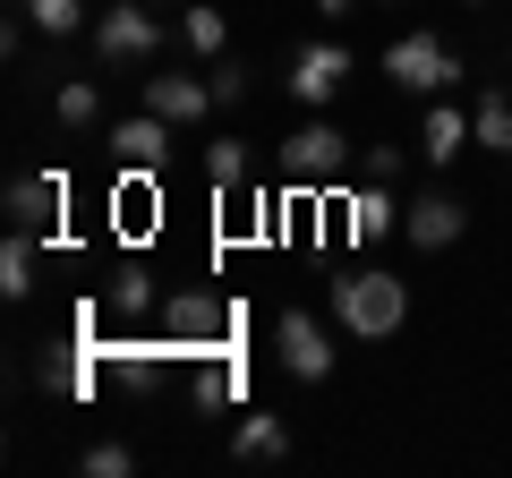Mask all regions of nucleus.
<instances>
[{
	"label": "nucleus",
	"instance_id": "f257e3e1",
	"mask_svg": "<svg viewBox=\"0 0 512 478\" xmlns=\"http://www.w3.org/2000/svg\"><path fill=\"white\" fill-rule=\"evenodd\" d=\"M333 316H342V333H359V342H393V333L410 325V282L384 274V265H359V274L333 282Z\"/></svg>",
	"mask_w": 512,
	"mask_h": 478
},
{
	"label": "nucleus",
	"instance_id": "f03ea898",
	"mask_svg": "<svg viewBox=\"0 0 512 478\" xmlns=\"http://www.w3.org/2000/svg\"><path fill=\"white\" fill-rule=\"evenodd\" d=\"M350 171V137L333 129V120H308V129L282 137V180L299 188V197H333Z\"/></svg>",
	"mask_w": 512,
	"mask_h": 478
},
{
	"label": "nucleus",
	"instance_id": "7ed1b4c3",
	"mask_svg": "<svg viewBox=\"0 0 512 478\" xmlns=\"http://www.w3.org/2000/svg\"><path fill=\"white\" fill-rule=\"evenodd\" d=\"M154 316H163V342L180 350V359H197V350H222V342H231V299H222V291H171Z\"/></svg>",
	"mask_w": 512,
	"mask_h": 478
},
{
	"label": "nucleus",
	"instance_id": "20e7f679",
	"mask_svg": "<svg viewBox=\"0 0 512 478\" xmlns=\"http://www.w3.org/2000/svg\"><path fill=\"white\" fill-rule=\"evenodd\" d=\"M384 77H393L402 94H427V103H436V94L461 86V60H453V43H444V35H427V26H419V35H402L393 52H384Z\"/></svg>",
	"mask_w": 512,
	"mask_h": 478
},
{
	"label": "nucleus",
	"instance_id": "39448f33",
	"mask_svg": "<svg viewBox=\"0 0 512 478\" xmlns=\"http://www.w3.org/2000/svg\"><path fill=\"white\" fill-rule=\"evenodd\" d=\"M0 214H9V231H43V239H60L69 180H60V171H18V180L0 188Z\"/></svg>",
	"mask_w": 512,
	"mask_h": 478
},
{
	"label": "nucleus",
	"instance_id": "423d86ee",
	"mask_svg": "<svg viewBox=\"0 0 512 478\" xmlns=\"http://www.w3.org/2000/svg\"><path fill=\"white\" fill-rule=\"evenodd\" d=\"M94 52L103 60H154L163 52V18H154V0H120L94 18Z\"/></svg>",
	"mask_w": 512,
	"mask_h": 478
},
{
	"label": "nucleus",
	"instance_id": "0eeeda50",
	"mask_svg": "<svg viewBox=\"0 0 512 478\" xmlns=\"http://www.w3.org/2000/svg\"><path fill=\"white\" fill-rule=\"evenodd\" d=\"M274 350H282V368H291L299 385H325V376H333V342H325V325H316L308 308H282L274 316Z\"/></svg>",
	"mask_w": 512,
	"mask_h": 478
},
{
	"label": "nucleus",
	"instance_id": "6e6552de",
	"mask_svg": "<svg viewBox=\"0 0 512 478\" xmlns=\"http://www.w3.org/2000/svg\"><path fill=\"white\" fill-rule=\"evenodd\" d=\"M461 231H470V205L444 197V188H427V197H410V205H402V239H410V248H427V257H444Z\"/></svg>",
	"mask_w": 512,
	"mask_h": 478
},
{
	"label": "nucleus",
	"instance_id": "1a4fd4ad",
	"mask_svg": "<svg viewBox=\"0 0 512 478\" xmlns=\"http://www.w3.org/2000/svg\"><path fill=\"white\" fill-rule=\"evenodd\" d=\"M342 77H350V52H342V43H308V52L291 60V77H282V86H291V103L325 111L333 94H342Z\"/></svg>",
	"mask_w": 512,
	"mask_h": 478
},
{
	"label": "nucleus",
	"instance_id": "9d476101",
	"mask_svg": "<svg viewBox=\"0 0 512 478\" xmlns=\"http://www.w3.org/2000/svg\"><path fill=\"white\" fill-rule=\"evenodd\" d=\"M146 111H163L171 129H197L205 111H222V103H214V86H205V77L163 69V77H146Z\"/></svg>",
	"mask_w": 512,
	"mask_h": 478
},
{
	"label": "nucleus",
	"instance_id": "9b49d317",
	"mask_svg": "<svg viewBox=\"0 0 512 478\" xmlns=\"http://www.w3.org/2000/svg\"><path fill=\"white\" fill-rule=\"evenodd\" d=\"M111 154H120V171H163V154H171V120H163V111H137V120H120V129H111Z\"/></svg>",
	"mask_w": 512,
	"mask_h": 478
},
{
	"label": "nucleus",
	"instance_id": "f8f14e48",
	"mask_svg": "<svg viewBox=\"0 0 512 478\" xmlns=\"http://www.w3.org/2000/svg\"><path fill=\"white\" fill-rule=\"evenodd\" d=\"M52 120H60L69 137L103 129V86H94V77H60V86H52Z\"/></svg>",
	"mask_w": 512,
	"mask_h": 478
},
{
	"label": "nucleus",
	"instance_id": "ddd939ff",
	"mask_svg": "<svg viewBox=\"0 0 512 478\" xmlns=\"http://www.w3.org/2000/svg\"><path fill=\"white\" fill-rule=\"evenodd\" d=\"M461 146H478V129L461 120V103H436V111H427V129H419V154H427V163H461Z\"/></svg>",
	"mask_w": 512,
	"mask_h": 478
},
{
	"label": "nucleus",
	"instance_id": "4468645a",
	"mask_svg": "<svg viewBox=\"0 0 512 478\" xmlns=\"http://www.w3.org/2000/svg\"><path fill=\"white\" fill-rule=\"evenodd\" d=\"M470 129H478V146H487V154H504V163H512V86H478Z\"/></svg>",
	"mask_w": 512,
	"mask_h": 478
},
{
	"label": "nucleus",
	"instance_id": "2eb2a0df",
	"mask_svg": "<svg viewBox=\"0 0 512 478\" xmlns=\"http://www.w3.org/2000/svg\"><path fill=\"white\" fill-rule=\"evenodd\" d=\"M35 265H43V231H9L0 239V299L35 291Z\"/></svg>",
	"mask_w": 512,
	"mask_h": 478
},
{
	"label": "nucleus",
	"instance_id": "dca6fc26",
	"mask_svg": "<svg viewBox=\"0 0 512 478\" xmlns=\"http://www.w3.org/2000/svg\"><path fill=\"white\" fill-rule=\"evenodd\" d=\"M111 231H128V239L154 231V171H128V180L111 188Z\"/></svg>",
	"mask_w": 512,
	"mask_h": 478
},
{
	"label": "nucleus",
	"instance_id": "f3484780",
	"mask_svg": "<svg viewBox=\"0 0 512 478\" xmlns=\"http://www.w3.org/2000/svg\"><path fill=\"white\" fill-rule=\"evenodd\" d=\"M103 308H111V316H154V308H163V291H154V274H146V265L128 257L120 274L103 282Z\"/></svg>",
	"mask_w": 512,
	"mask_h": 478
},
{
	"label": "nucleus",
	"instance_id": "a211bd4d",
	"mask_svg": "<svg viewBox=\"0 0 512 478\" xmlns=\"http://www.w3.org/2000/svg\"><path fill=\"white\" fill-rule=\"evenodd\" d=\"M231 453H239V461H291V427H282L274 410H256V419H239Z\"/></svg>",
	"mask_w": 512,
	"mask_h": 478
},
{
	"label": "nucleus",
	"instance_id": "6ab92c4d",
	"mask_svg": "<svg viewBox=\"0 0 512 478\" xmlns=\"http://www.w3.org/2000/svg\"><path fill=\"white\" fill-rule=\"evenodd\" d=\"M188 368H197V376H188V393H197L205 410H222V402L239 393V368H231V350H197Z\"/></svg>",
	"mask_w": 512,
	"mask_h": 478
},
{
	"label": "nucleus",
	"instance_id": "aec40b11",
	"mask_svg": "<svg viewBox=\"0 0 512 478\" xmlns=\"http://www.w3.org/2000/svg\"><path fill=\"white\" fill-rule=\"evenodd\" d=\"M342 214H350V239H384V231H393V197H384V180L350 188V197H342Z\"/></svg>",
	"mask_w": 512,
	"mask_h": 478
},
{
	"label": "nucleus",
	"instance_id": "412c9836",
	"mask_svg": "<svg viewBox=\"0 0 512 478\" xmlns=\"http://www.w3.org/2000/svg\"><path fill=\"white\" fill-rule=\"evenodd\" d=\"M180 35H188V52H197V60L231 52V26H222V9H205V0H188V9H180Z\"/></svg>",
	"mask_w": 512,
	"mask_h": 478
},
{
	"label": "nucleus",
	"instance_id": "4be33fe9",
	"mask_svg": "<svg viewBox=\"0 0 512 478\" xmlns=\"http://www.w3.org/2000/svg\"><path fill=\"white\" fill-rule=\"evenodd\" d=\"M248 146H239V137H214V146H205V180L222 188V197H231V188H248Z\"/></svg>",
	"mask_w": 512,
	"mask_h": 478
},
{
	"label": "nucleus",
	"instance_id": "5701e85b",
	"mask_svg": "<svg viewBox=\"0 0 512 478\" xmlns=\"http://www.w3.org/2000/svg\"><path fill=\"white\" fill-rule=\"evenodd\" d=\"M26 18H35V35H52V43H69L77 26H86V0H18Z\"/></svg>",
	"mask_w": 512,
	"mask_h": 478
},
{
	"label": "nucleus",
	"instance_id": "b1692460",
	"mask_svg": "<svg viewBox=\"0 0 512 478\" xmlns=\"http://www.w3.org/2000/svg\"><path fill=\"white\" fill-rule=\"evenodd\" d=\"M205 86H214V103H222V111H239V103H248V69H239L231 52H222V60H205Z\"/></svg>",
	"mask_w": 512,
	"mask_h": 478
},
{
	"label": "nucleus",
	"instance_id": "393cba45",
	"mask_svg": "<svg viewBox=\"0 0 512 478\" xmlns=\"http://www.w3.org/2000/svg\"><path fill=\"white\" fill-rule=\"evenodd\" d=\"M77 470H86V478H128V470H137V453H128V444H86Z\"/></svg>",
	"mask_w": 512,
	"mask_h": 478
},
{
	"label": "nucleus",
	"instance_id": "a878e982",
	"mask_svg": "<svg viewBox=\"0 0 512 478\" xmlns=\"http://www.w3.org/2000/svg\"><path fill=\"white\" fill-rule=\"evenodd\" d=\"M367 180H384V188L402 180V146H376V154H367Z\"/></svg>",
	"mask_w": 512,
	"mask_h": 478
},
{
	"label": "nucleus",
	"instance_id": "bb28decb",
	"mask_svg": "<svg viewBox=\"0 0 512 478\" xmlns=\"http://www.w3.org/2000/svg\"><path fill=\"white\" fill-rule=\"evenodd\" d=\"M316 9H325V18H350V9H359V0H316Z\"/></svg>",
	"mask_w": 512,
	"mask_h": 478
},
{
	"label": "nucleus",
	"instance_id": "cd10ccee",
	"mask_svg": "<svg viewBox=\"0 0 512 478\" xmlns=\"http://www.w3.org/2000/svg\"><path fill=\"white\" fill-rule=\"evenodd\" d=\"M461 9H487V0H461Z\"/></svg>",
	"mask_w": 512,
	"mask_h": 478
},
{
	"label": "nucleus",
	"instance_id": "c85d7f7f",
	"mask_svg": "<svg viewBox=\"0 0 512 478\" xmlns=\"http://www.w3.org/2000/svg\"><path fill=\"white\" fill-rule=\"evenodd\" d=\"M154 9H171V0H154Z\"/></svg>",
	"mask_w": 512,
	"mask_h": 478
},
{
	"label": "nucleus",
	"instance_id": "c756f323",
	"mask_svg": "<svg viewBox=\"0 0 512 478\" xmlns=\"http://www.w3.org/2000/svg\"><path fill=\"white\" fill-rule=\"evenodd\" d=\"M384 9H393V0H384Z\"/></svg>",
	"mask_w": 512,
	"mask_h": 478
},
{
	"label": "nucleus",
	"instance_id": "7c9ffc66",
	"mask_svg": "<svg viewBox=\"0 0 512 478\" xmlns=\"http://www.w3.org/2000/svg\"><path fill=\"white\" fill-rule=\"evenodd\" d=\"M504 60H512V52H504Z\"/></svg>",
	"mask_w": 512,
	"mask_h": 478
}]
</instances>
